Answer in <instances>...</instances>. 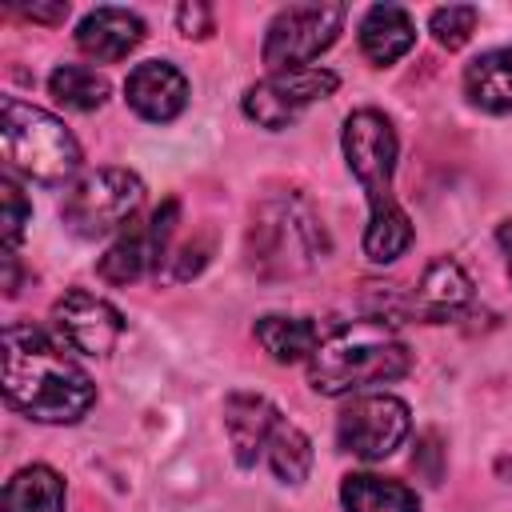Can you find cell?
Returning <instances> with one entry per match:
<instances>
[{"mask_svg":"<svg viewBox=\"0 0 512 512\" xmlns=\"http://www.w3.org/2000/svg\"><path fill=\"white\" fill-rule=\"evenodd\" d=\"M4 400L40 424H76L96 404L92 376L36 324L4 328Z\"/></svg>","mask_w":512,"mask_h":512,"instance_id":"1","label":"cell"},{"mask_svg":"<svg viewBox=\"0 0 512 512\" xmlns=\"http://www.w3.org/2000/svg\"><path fill=\"white\" fill-rule=\"evenodd\" d=\"M340 148L348 172L360 180L368 200V228H364V256L372 264H392L412 248V220L392 196L396 172V128L380 108H356L340 128Z\"/></svg>","mask_w":512,"mask_h":512,"instance_id":"2","label":"cell"},{"mask_svg":"<svg viewBox=\"0 0 512 512\" xmlns=\"http://www.w3.org/2000/svg\"><path fill=\"white\" fill-rule=\"evenodd\" d=\"M412 372V348L384 320H352L320 336L308 356V384L320 396H356Z\"/></svg>","mask_w":512,"mask_h":512,"instance_id":"3","label":"cell"},{"mask_svg":"<svg viewBox=\"0 0 512 512\" xmlns=\"http://www.w3.org/2000/svg\"><path fill=\"white\" fill-rule=\"evenodd\" d=\"M0 144L12 172L36 184H64L80 168V144L60 116L20 100H0Z\"/></svg>","mask_w":512,"mask_h":512,"instance_id":"4","label":"cell"},{"mask_svg":"<svg viewBox=\"0 0 512 512\" xmlns=\"http://www.w3.org/2000/svg\"><path fill=\"white\" fill-rule=\"evenodd\" d=\"M144 204V184L128 168H92L68 184L60 200V220L80 240H100L124 232Z\"/></svg>","mask_w":512,"mask_h":512,"instance_id":"5","label":"cell"},{"mask_svg":"<svg viewBox=\"0 0 512 512\" xmlns=\"http://www.w3.org/2000/svg\"><path fill=\"white\" fill-rule=\"evenodd\" d=\"M340 28H344V4H288L272 16L260 56L268 72L312 68V60L336 44Z\"/></svg>","mask_w":512,"mask_h":512,"instance_id":"6","label":"cell"},{"mask_svg":"<svg viewBox=\"0 0 512 512\" xmlns=\"http://www.w3.org/2000/svg\"><path fill=\"white\" fill-rule=\"evenodd\" d=\"M412 428V412L392 392H356L336 412V444L348 456L360 460H384L392 456Z\"/></svg>","mask_w":512,"mask_h":512,"instance_id":"7","label":"cell"},{"mask_svg":"<svg viewBox=\"0 0 512 512\" xmlns=\"http://www.w3.org/2000/svg\"><path fill=\"white\" fill-rule=\"evenodd\" d=\"M340 88V76L328 72V68H296V72H268L260 84H252L240 100L244 116L256 120L260 128L268 132H280L288 124H296V116L316 104V100H328L332 92Z\"/></svg>","mask_w":512,"mask_h":512,"instance_id":"8","label":"cell"},{"mask_svg":"<svg viewBox=\"0 0 512 512\" xmlns=\"http://www.w3.org/2000/svg\"><path fill=\"white\" fill-rule=\"evenodd\" d=\"M252 236L260 240V260H276L284 272H300L324 260V228L300 200L264 204L252 224Z\"/></svg>","mask_w":512,"mask_h":512,"instance_id":"9","label":"cell"},{"mask_svg":"<svg viewBox=\"0 0 512 512\" xmlns=\"http://www.w3.org/2000/svg\"><path fill=\"white\" fill-rule=\"evenodd\" d=\"M176 220H180V204L176 200H164L144 224H128L112 240V248L100 256V264H96L100 280H108V284H132L144 272L160 268L168 260V240L176 232Z\"/></svg>","mask_w":512,"mask_h":512,"instance_id":"10","label":"cell"},{"mask_svg":"<svg viewBox=\"0 0 512 512\" xmlns=\"http://www.w3.org/2000/svg\"><path fill=\"white\" fill-rule=\"evenodd\" d=\"M52 328L64 340V348L80 356H108L124 336V316L104 296L72 288L52 304Z\"/></svg>","mask_w":512,"mask_h":512,"instance_id":"11","label":"cell"},{"mask_svg":"<svg viewBox=\"0 0 512 512\" xmlns=\"http://www.w3.org/2000/svg\"><path fill=\"white\" fill-rule=\"evenodd\" d=\"M124 100L140 120L168 124L188 108V80L168 60H144L124 80Z\"/></svg>","mask_w":512,"mask_h":512,"instance_id":"12","label":"cell"},{"mask_svg":"<svg viewBox=\"0 0 512 512\" xmlns=\"http://www.w3.org/2000/svg\"><path fill=\"white\" fill-rule=\"evenodd\" d=\"M468 300H472V280H468V272H464L456 260L436 256V260L424 268L416 292L408 296V316H416V320H424V324H444V320L460 316V312L468 308Z\"/></svg>","mask_w":512,"mask_h":512,"instance_id":"13","label":"cell"},{"mask_svg":"<svg viewBox=\"0 0 512 512\" xmlns=\"http://www.w3.org/2000/svg\"><path fill=\"white\" fill-rule=\"evenodd\" d=\"M144 40V20L128 8H96L76 24V48L100 64H116Z\"/></svg>","mask_w":512,"mask_h":512,"instance_id":"14","label":"cell"},{"mask_svg":"<svg viewBox=\"0 0 512 512\" xmlns=\"http://www.w3.org/2000/svg\"><path fill=\"white\" fill-rule=\"evenodd\" d=\"M276 420H280V408L256 392H232L224 400V428H228L232 456L240 468H252L264 456V444Z\"/></svg>","mask_w":512,"mask_h":512,"instance_id":"15","label":"cell"},{"mask_svg":"<svg viewBox=\"0 0 512 512\" xmlns=\"http://www.w3.org/2000/svg\"><path fill=\"white\" fill-rule=\"evenodd\" d=\"M360 52L372 64H396L416 44V24L400 4H372L360 20Z\"/></svg>","mask_w":512,"mask_h":512,"instance_id":"16","label":"cell"},{"mask_svg":"<svg viewBox=\"0 0 512 512\" xmlns=\"http://www.w3.org/2000/svg\"><path fill=\"white\" fill-rule=\"evenodd\" d=\"M464 96L480 112H496V116L512 112V44L480 52L464 68Z\"/></svg>","mask_w":512,"mask_h":512,"instance_id":"17","label":"cell"},{"mask_svg":"<svg viewBox=\"0 0 512 512\" xmlns=\"http://www.w3.org/2000/svg\"><path fill=\"white\" fill-rule=\"evenodd\" d=\"M340 504L344 512H420L416 488L376 472H348L340 484Z\"/></svg>","mask_w":512,"mask_h":512,"instance_id":"18","label":"cell"},{"mask_svg":"<svg viewBox=\"0 0 512 512\" xmlns=\"http://www.w3.org/2000/svg\"><path fill=\"white\" fill-rule=\"evenodd\" d=\"M256 340L260 348L276 360V364H296V360H308L320 344V328L308 320V316H284V312H268L256 320Z\"/></svg>","mask_w":512,"mask_h":512,"instance_id":"19","label":"cell"},{"mask_svg":"<svg viewBox=\"0 0 512 512\" xmlns=\"http://www.w3.org/2000/svg\"><path fill=\"white\" fill-rule=\"evenodd\" d=\"M64 504H68L64 480H60V472L48 468V464H28V468H20V472L4 484V500H0L4 512H64Z\"/></svg>","mask_w":512,"mask_h":512,"instance_id":"20","label":"cell"},{"mask_svg":"<svg viewBox=\"0 0 512 512\" xmlns=\"http://www.w3.org/2000/svg\"><path fill=\"white\" fill-rule=\"evenodd\" d=\"M264 460H268V468L280 484H304L308 472H312V440L288 416H280L268 432Z\"/></svg>","mask_w":512,"mask_h":512,"instance_id":"21","label":"cell"},{"mask_svg":"<svg viewBox=\"0 0 512 512\" xmlns=\"http://www.w3.org/2000/svg\"><path fill=\"white\" fill-rule=\"evenodd\" d=\"M48 92L72 112H96L108 100V80L84 64H56L48 76Z\"/></svg>","mask_w":512,"mask_h":512,"instance_id":"22","label":"cell"},{"mask_svg":"<svg viewBox=\"0 0 512 512\" xmlns=\"http://www.w3.org/2000/svg\"><path fill=\"white\" fill-rule=\"evenodd\" d=\"M476 20H480V12H476L472 4H448V8H436V12L428 16V32L436 36L440 48L456 52V48H464L468 36L476 32Z\"/></svg>","mask_w":512,"mask_h":512,"instance_id":"23","label":"cell"},{"mask_svg":"<svg viewBox=\"0 0 512 512\" xmlns=\"http://www.w3.org/2000/svg\"><path fill=\"white\" fill-rule=\"evenodd\" d=\"M0 204H4L0 236H4V244H8V248H16V244L24 240L28 220H32V204H28V196L20 192V184H16L12 176H4V180H0Z\"/></svg>","mask_w":512,"mask_h":512,"instance_id":"24","label":"cell"},{"mask_svg":"<svg viewBox=\"0 0 512 512\" xmlns=\"http://www.w3.org/2000/svg\"><path fill=\"white\" fill-rule=\"evenodd\" d=\"M176 24H180V32H184L188 40H192V36H196V40H204V36H212V28H216L212 8H208V4H196V0L176 8Z\"/></svg>","mask_w":512,"mask_h":512,"instance_id":"25","label":"cell"},{"mask_svg":"<svg viewBox=\"0 0 512 512\" xmlns=\"http://www.w3.org/2000/svg\"><path fill=\"white\" fill-rule=\"evenodd\" d=\"M24 16L28 20H44V24H60L68 16V4H32V8H24Z\"/></svg>","mask_w":512,"mask_h":512,"instance_id":"26","label":"cell"},{"mask_svg":"<svg viewBox=\"0 0 512 512\" xmlns=\"http://www.w3.org/2000/svg\"><path fill=\"white\" fill-rule=\"evenodd\" d=\"M496 244H500V252H504V264H508V280H512V220H504V224L496 228Z\"/></svg>","mask_w":512,"mask_h":512,"instance_id":"27","label":"cell"}]
</instances>
